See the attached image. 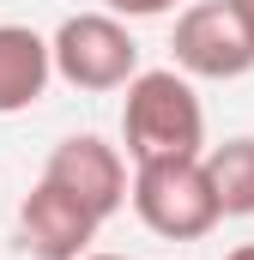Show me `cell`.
<instances>
[{
	"mask_svg": "<svg viewBox=\"0 0 254 260\" xmlns=\"http://www.w3.org/2000/svg\"><path fill=\"white\" fill-rule=\"evenodd\" d=\"M121 145L133 164L206 157V109L182 67H145L121 97Z\"/></svg>",
	"mask_w": 254,
	"mask_h": 260,
	"instance_id": "6da1fadb",
	"label": "cell"
},
{
	"mask_svg": "<svg viewBox=\"0 0 254 260\" xmlns=\"http://www.w3.org/2000/svg\"><path fill=\"white\" fill-rule=\"evenodd\" d=\"M133 212L164 242H200L224 224L218 188L206 176V157H157L133 164Z\"/></svg>",
	"mask_w": 254,
	"mask_h": 260,
	"instance_id": "7a4b0ae2",
	"label": "cell"
},
{
	"mask_svg": "<svg viewBox=\"0 0 254 260\" xmlns=\"http://www.w3.org/2000/svg\"><path fill=\"white\" fill-rule=\"evenodd\" d=\"M49 49H55V79H67L73 91H127L145 73L139 67V43H133L127 18H115V12H73V18H61Z\"/></svg>",
	"mask_w": 254,
	"mask_h": 260,
	"instance_id": "3957f363",
	"label": "cell"
},
{
	"mask_svg": "<svg viewBox=\"0 0 254 260\" xmlns=\"http://www.w3.org/2000/svg\"><path fill=\"white\" fill-rule=\"evenodd\" d=\"M43 182L67 188L79 206H91L103 224L133 200V176H127L121 145H109V139H97V133H73V139H61V145L49 151V164H43Z\"/></svg>",
	"mask_w": 254,
	"mask_h": 260,
	"instance_id": "277c9868",
	"label": "cell"
},
{
	"mask_svg": "<svg viewBox=\"0 0 254 260\" xmlns=\"http://www.w3.org/2000/svg\"><path fill=\"white\" fill-rule=\"evenodd\" d=\"M176 67L188 79H242L254 73V43L242 30V18L230 12V0H200L176 18Z\"/></svg>",
	"mask_w": 254,
	"mask_h": 260,
	"instance_id": "5b68a950",
	"label": "cell"
},
{
	"mask_svg": "<svg viewBox=\"0 0 254 260\" xmlns=\"http://www.w3.org/2000/svg\"><path fill=\"white\" fill-rule=\"evenodd\" d=\"M97 230H103V218L55 182H37L18 200V248L30 260H85Z\"/></svg>",
	"mask_w": 254,
	"mask_h": 260,
	"instance_id": "8992f818",
	"label": "cell"
},
{
	"mask_svg": "<svg viewBox=\"0 0 254 260\" xmlns=\"http://www.w3.org/2000/svg\"><path fill=\"white\" fill-rule=\"evenodd\" d=\"M49 79H55L49 37L30 24H0V115H24L30 103H43Z\"/></svg>",
	"mask_w": 254,
	"mask_h": 260,
	"instance_id": "52a82bcc",
	"label": "cell"
},
{
	"mask_svg": "<svg viewBox=\"0 0 254 260\" xmlns=\"http://www.w3.org/2000/svg\"><path fill=\"white\" fill-rule=\"evenodd\" d=\"M206 176L218 188L224 218H254V133H236L224 145H206Z\"/></svg>",
	"mask_w": 254,
	"mask_h": 260,
	"instance_id": "ba28073f",
	"label": "cell"
},
{
	"mask_svg": "<svg viewBox=\"0 0 254 260\" xmlns=\"http://www.w3.org/2000/svg\"><path fill=\"white\" fill-rule=\"evenodd\" d=\"M103 12H115V18H164V12H176V0H103Z\"/></svg>",
	"mask_w": 254,
	"mask_h": 260,
	"instance_id": "9c48e42d",
	"label": "cell"
},
{
	"mask_svg": "<svg viewBox=\"0 0 254 260\" xmlns=\"http://www.w3.org/2000/svg\"><path fill=\"white\" fill-rule=\"evenodd\" d=\"M230 12L242 18V30H248V43H254V0H230Z\"/></svg>",
	"mask_w": 254,
	"mask_h": 260,
	"instance_id": "30bf717a",
	"label": "cell"
},
{
	"mask_svg": "<svg viewBox=\"0 0 254 260\" xmlns=\"http://www.w3.org/2000/svg\"><path fill=\"white\" fill-rule=\"evenodd\" d=\"M224 260H254V242H242V248H230Z\"/></svg>",
	"mask_w": 254,
	"mask_h": 260,
	"instance_id": "8fae6325",
	"label": "cell"
},
{
	"mask_svg": "<svg viewBox=\"0 0 254 260\" xmlns=\"http://www.w3.org/2000/svg\"><path fill=\"white\" fill-rule=\"evenodd\" d=\"M85 260H121V254H85Z\"/></svg>",
	"mask_w": 254,
	"mask_h": 260,
	"instance_id": "7c38bea8",
	"label": "cell"
}]
</instances>
